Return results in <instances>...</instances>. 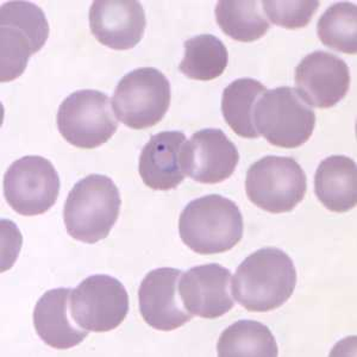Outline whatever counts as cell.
<instances>
[{"instance_id": "6da1fadb", "label": "cell", "mask_w": 357, "mask_h": 357, "mask_svg": "<svg viewBox=\"0 0 357 357\" xmlns=\"http://www.w3.org/2000/svg\"><path fill=\"white\" fill-rule=\"evenodd\" d=\"M296 284L292 259L278 248H262L238 266L231 293L248 311L269 312L289 301Z\"/></svg>"}, {"instance_id": "7a4b0ae2", "label": "cell", "mask_w": 357, "mask_h": 357, "mask_svg": "<svg viewBox=\"0 0 357 357\" xmlns=\"http://www.w3.org/2000/svg\"><path fill=\"white\" fill-rule=\"evenodd\" d=\"M243 217L232 200L208 195L192 200L178 218L181 241L200 255L229 252L243 237Z\"/></svg>"}, {"instance_id": "3957f363", "label": "cell", "mask_w": 357, "mask_h": 357, "mask_svg": "<svg viewBox=\"0 0 357 357\" xmlns=\"http://www.w3.org/2000/svg\"><path fill=\"white\" fill-rule=\"evenodd\" d=\"M121 206L119 190L112 178L102 174L82 178L65 203L63 220L68 235L89 244L104 240L117 222Z\"/></svg>"}, {"instance_id": "277c9868", "label": "cell", "mask_w": 357, "mask_h": 357, "mask_svg": "<svg viewBox=\"0 0 357 357\" xmlns=\"http://www.w3.org/2000/svg\"><path fill=\"white\" fill-rule=\"evenodd\" d=\"M49 37L41 8L30 1H8L0 8V82L21 77L29 59L40 52Z\"/></svg>"}, {"instance_id": "5b68a950", "label": "cell", "mask_w": 357, "mask_h": 357, "mask_svg": "<svg viewBox=\"0 0 357 357\" xmlns=\"http://www.w3.org/2000/svg\"><path fill=\"white\" fill-rule=\"evenodd\" d=\"M256 130L273 146L293 149L312 136L316 114L289 86L269 89L254 110Z\"/></svg>"}, {"instance_id": "8992f818", "label": "cell", "mask_w": 357, "mask_h": 357, "mask_svg": "<svg viewBox=\"0 0 357 357\" xmlns=\"http://www.w3.org/2000/svg\"><path fill=\"white\" fill-rule=\"evenodd\" d=\"M306 191V173L294 158L269 155L252 163L248 169V198L264 211H292L303 202Z\"/></svg>"}, {"instance_id": "52a82bcc", "label": "cell", "mask_w": 357, "mask_h": 357, "mask_svg": "<svg viewBox=\"0 0 357 357\" xmlns=\"http://www.w3.org/2000/svg\"><path fill=\"white\" fill-rule=\"evenodd\" d=\"M171 82L153 67L126 74L114 91V114L118 121L135 130L148 129L162 121L171 105Z\"/></svg>"}, {"instance_id": "ba28073f", "label": "cell", "mask_w": 357, "mask_h": 357, "mask_svg": "<svg viewBox=\"0 0 357 357\" xmlns=\"http://www.w3.org/2000/svg\"><path fill=\"white\" fill-rule=\"evenodd\" d=\"M109 96L96 89L69 94L57 111V129L66 141L82 149H94L107 142L118 129Z\"/></svg>"}, {"instance_id": "9c48e42d", "label": "cell", "mask_w": 357, "mask_h": 357, "mask_svg": "<svg viewBox=\"0 0 357 357\" xmlns=\"http://www.w3.org/2000/svg\"><path fill=\"white\" fill-rule=\"evenodd\" d=\"M5 199L22 215H43L56 203L60 178L47 158L29 155L8 167L3 180Z\"/></svg>"}, {"instance_id": "30bf717a", "label": "cell", "mask_w": 357, "mask_h": 357, "mask_svg": "<svg viewBox=\"0 0 357 357\" xmlns=\"http://www.w3.org/2000/svg\"><path fill=\"white\" fill-rule=\"evenodd\" d=\"M129 312L124 284L112 276H89L70 294V314L82 329L107 333L122 324Z\"/></svg>"}, {"instance_id": "8fae6325", "label": "cell", "mask_w": 357, "mask_h": 357, "mask_svg": "<svg viewBox=\"0 0 357 357\" xmlns=\"http://www.w3.org/2000/svg\"><path fill=\"white\" fill-rule=\"evenodd\" d=\"M296 87L307 105L330 109L341 102L349 91V67L341 57L317 50L296 66Z\"/></svg>"}, {"instance_id": "7c38bea8", "label": "cell", "mask_w": 357, "mask_h": 357, "mask_svg": "<svg viewBox=\"0 0 357 357\" xmlns=\"http://www.w3.org/2000/svg\"><path fill=\"white\" fill-rule=\"evenodd\" d=\"M240 162L235 144L220 129L192 135L181 151L183 173L202 183H220L230 178Z\"/></svg>"}, {"instance_id": "4fadbf2b", "label": "cell", "mask_w": 357, "mask_h": 357, "mask_svg": "<svg viewBox=\"0 0 357 357\" xmlns=\"http://www.w3.org/2000/svg\"><path fill=\"white\" fill-rule=\"evenodd\" d=\"M181 274L175 268H158L143 279L138 289L139 311L151 328L173 331L192 321L193 314L185 309L178 294Z\"/></svg>"}, {"instance_id": "5bb4252c", "label": "cell", "mask_w": 357, "mask_h": 357, "mask_svg": "<svg viewBox=\"0 0 357 357\" xmlns=\"http://www.w3.org/2000/svg\"><path fill=\"white\" fill-rule=\"evenodd\" d=\"M231 272L217 264H203L183 273L178 294L183 306L193 316L215 319L234 307L230 292Z\"/></svg>"}, {"instance_id": "9a60e30c", "label": "cell", "mask_w": 357, "mask_h": 357, "mask_svg": "<svg viewBox=\"0 0 357 357\" xmlns=\"http://www.w3.org/2000/svg\"><path fill=\"white\" fill-rule=\"evenodd\" d=\"M91 33L114 50L132 49L146 31L144 8L136 0H97L89 8Z\"/></svg>"}, {"instance_id": "2e32d148", "label": "cell", "mask_w": 357, "mask_h": 357, "mask_svg": "<svg viewBox=\"0 0 357 357\" xmlns=\"http://www.w3.org/2000/svg\"><path fill=\"white\" fill-rule=\"evenodd\" d=\"M186 141L181 131H162L151 136L138 165L146 186L155 191H169L183 183L186 174L181 166V151Z\"/></svg>"}, {"instance_id": "e0dca14e", "label": "cell", "mask_w": 357, "mask_h": 357, "mask_svg": "<svg viewBox=\"0 0 357 357\" xmlns=\"http://www.w3.org/2000/svg\"><path fill=\"white\" fill-rule=\"evenodd\" d=\"M72 289H50L37 301L33 326L45 344L67 350L80 344L89 331L82 329L70 314Z\"/></svg>"}, {"instance_id": "ac0fdd59", "label": "cell", "mask_w": 357, "mask_h": 357, "mask_svg": "<svg viewBox=\"0 0 357 357\" xmlns=\"http://www.w3.org/2000/svg\"><path fill=\"white\" fill-rule=\"evenodd\" d=\"M314 193L330 211L341 213L354 208L357 203L356 162L344 155L323 160L314 175Z\"/></svg>"}, {"instance_id": "d6986e66", "label": "cell", "mask_w": 357, "mask_h": 357, "mask_svg": "<svg viewBox=\"0 0 357 357\" xmlns=\"http://www.w3.org/2000/svg\"><path fill=\"white\" fill-rule=\"evenodd\" d=\"M267 89L259 80L242 77L225 87L222 96V114L227 126L243 138H259L254 123L257 100Z\"/></svg>"}, {"instance_id": "ffe728a7", "label": "cell", "mask_w": 357, "mask_h": 357, "mask_svg": "<svg viewBox=\"0 0 357 357\" xmlns=\"http://www.w3.org/2000/svg\"><path fill=\"white\" fill-rule=\"evenodd\" d=\"M218 356L276 357L279 348L268 326L254 321H238L224 330L220 337Z\"/></svg>"}, {"instance_id": "44dd1931", "label": "cell", "mask_w": 357, "mask_h": 357, "mask_svg": "<svg viewBox=\"0 0 357 357\" xmlns=\"http://www.w3.org/2000/svg\"><path fill=\"white\" fill-rule=\"evenodd\" d=\"M215 13L222 31L236 41H257L271 28L257 0H222Z\"/></svg>"}, {"instance_id": "7402d4cb", "label": "cell", "mask_w": 357, "mask_h": 357, "mask_svg": "<svg viewBox=\"0 0 357 357\" xmlns=\"http://www.w3.org/2000/svg\"><path fill=\"white\" fill-rule=\"evenodd\" d=\"M185 53L178 69L193 80L208 82L220 77L227 67L229 54L223 42L213 35L192 37L183 43Z\"/></svg>"}, {"instance_id": "603a6c76", "label": "cell", "mask_w": 357, "mask_h": 357, "mask_svg": "<svg viewBox=\"0 0 357 357\" xmlns=\"http://www.w3.org/2000/svg\"><path fill=\"white\" fill-rule=\"evenodd\" d=\"M321 43L341 53L357 52V8L348 1L336 3L321 15L317 24Z\"/></svg>"}, {"instance_id": "cb8c5ba5", "label": "cell", "mask_w": 357, "mask_h": 357, "mask_svg": "<svg viewBox=\"0 0 357 357\" xmlns=\"http://www.w3.org/2000/svg\"><path fill=\"white\" fill-rule=\"evenodd\" d=\"M269 21L286 29H301L309 25L319 8V1H261Z\"/></svg>"}]
</instances>
